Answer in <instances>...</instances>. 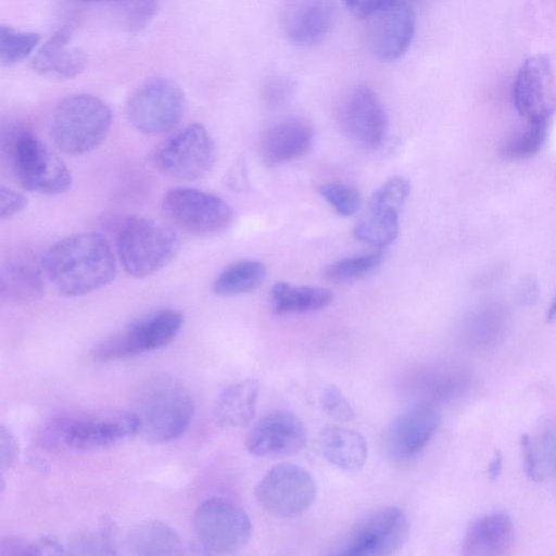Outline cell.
Listing matches in <instances>:
<instances>
[{
  "mask_svg": "<svg viewBox=\"0 0 556 556\" xmlns=\"http://www.w3.org/2000/svg\"><path fill=\"white\" fill-rule=\"evenodd\" d=\"M409 535L405 513L395 506L376 509L363 517L332 548L331 555H390L399 551Z\"/></svg>",
  "mask_w": 556,
  "mask_h": 556,
  "instance_id": "30bf717a",
  "label": "cell"
},
{
  "mask_svg": "<svg viewBox=\"0 0 556 556\" xmlns=\"http://www.w3.org/2000/svg\"><path fill=\"white\" fill-rule=\"evenodd\" d=\"M508 328L504 307L488 305L475 314L468 325L467 340L476 349L488 350L501 342Z\"/></svg>",
  "mask_w": 556,
  "mask_h": 556,
  "instance_id": "4dcf8cb0",
  "label": "cell"
},
{
  "mask_svg": "<svg viewBox=\"0 0 556 556\" xmlns=\"http://www.w3.org/2000/svg\"><path fill=\"white\" fill-rule=\"evenodd\" d=\"M515 529L511 519L494 513L476 519L466 531L462 553L467 556H498L513 547Z\"/></svg>",
  "mask_w": 556,
  "mask_h": 556,
  "instance_id": "603a6c76",
  "label": "cell"
},
{
  "mask_svg": "<svg viewBox=\"0 0 556 556\" xmlns=\"http://www.w3.org/2000/svg\"><path fill=\"white\" fill-rule=\"evenodd\" d=\"M502 454L498 451H495L488 469L489 477L492 480H495L500 476L502 470Z\"/></svg>",
  "mask_w": 556,
  "mask_h": 556,
  "instance_id": "bcb514c9",
  "label": "cell"
},
{
  "mask_svg": "<svg viewBox=\"0 0 556 556\" xmlns=\"http://www.w3.org/2000/svg\"><path fill=\"white\" fill-rule=\"evenodd\" d=\"M43 554L39 540L37 542L20 539L7 538L0 542L1 556H18V555H40Z\"/></svg>",
  "mask_w": 556,
  "mask_h": 556,
  "instance_id": "60d3db41",
  "label": "cell"
},
{
  "mask_svg": "<svg viewBox=\"0 0 556 556\" xmlns=\"http://www.w3.org/2000/svg\"><path fill=\"white\" fill-rule=\"evenodd\" d=\"M552 65L547 55L536 54L521 64L514 81L513 99L517 112L527 121L552 117Z\"/></svg>",
  "mask_w": 556,
  "mask_h": 556,
  "instance_id": "e0dca14e",
  "label": "cell"
},
{
  "mask_svg": "<svg viewBox=\"0 0 556 556\" xmlns=\"http://www.w3.org/2000/svg\"><path fill=\"white\" fill-rule=\"evenodd\" d=\"M193 529L202 548L214 554H232L242 549L252 534L247 513L224 497L208 498L197 507Z\"/></svg>",
  "mask_w": 556,
  "mask_h": 556,
  "instance_id": "8fae6325",
  "label": "cell"
},
{
  "mask_svg": "<svg viewBox=\"0 0 556 556\" xmlns=\"http://www.w3.org/2000/svg\"><path fill=\"white\" fill-rule=\"evenodd\" d=\"M340 122L346 136L364 149L376 150L386 139L384 108L377 93L367 86H357L345 96Z\"/></svg>",
  "mask_w": 556,
  "mask_h": 556,
  "instance_id": "9a60e30c",
  "label": "cell"
},
{
  "mask_svg": "<svg viewBox=\"0 0 556 556\" xmlns=\"http://www.w3.org/2000/svg\"><path fill=\"white\" fill-rule=\"evenodd\" d=\"M179 247V239L169 227L141 216L129 217L117 235L119 262L135 278L148 277L167 266Z\"/></svg>",
  "mask_w": 556,
  "mask_h": 556,
  "instance_id": "8992f818",
  "label": "cell"
},
{
  "mask_svg": "<svg viewBox=\"0 0 556 556\" xmlns=\"http://www.w3.org/2000/svg\"><path fill=\"white\" fill-rule=\"evenodd\" d=\"M126 546L132 555H176L181 553L182 543L177 532L167 523L147 520L129 531Z\"/></svg>",
  "mask_w": 556,
  "mask_h": 556,
  "instance_id": "4316f807",
  "label": "cell"
},
{
  "mask_svg": "<svg viewBox=\"0 0 556 556\" xmlns=\"http://www.w3.org/2000/svg\"><path fill=\"white\" fill-rule=\"evenodd\" d=\"M551 118L528 121V124L507 137L500 147V155L507 161L527 160L543 147Z\"/></svg>",
  "mask_w": 556,
  "mask_h": 556,
  "instance_id": "1f68e13d",
  "label": "cell"
},
{
  "mask_svg": "<svg viewBox=\"0 0 556 556\" xmlns=\"http://www.w3.org/2000/svg\"><path fill=\"white\" fill-rule=\"evenodd\" d=\"M440 414L433 405L415 404L389 425L384 445L390 457L406 460L419 454L435 434Z\"/></svg>",
  "mask_w": 556,
  "mask_h": 556,
  "instance_id": "ac0fdd59",
  "label": "cell"
},
{
  "mask_svg": "<svg viewBox=\"0 0 556 556\" xmlns=\"http://www.w3.org/2000/svg\"><path fill=\"white\" fill-rule=\"evenodd\" d=\"M320 407L331 418L346 422L355 413L345 395L336 386L326 387L319 397Z\"/></svg>",
  "mask_w": 556,
  "mask_h": 556,
  "instance_id": "8d00e7d4",
  "label": "cell"
},
{
  "mask_svg": "<svg viewBox=\"0 0 556 556\" xmlns=\"http://www.w3.org/2000/svg\"><path fill=\"white\" fill-rule=\"evenodd\" d=\"M255 497L269 514L294 518L304 514L316 498V483L303 467L280 463L270 467L255 486Z\"/></svg>",
  "mask_w": 556,
  "mask_h": 556,
  "instance_id": "4fadbf2b",
  "label": "cell"
},
{
  "mask_svg": "<svg viewBox=\"0 0 556 556\" xmlns=\"http://www.w3.org/2000/svg\"><path fill=\"white\" fill-rule=\"evenodd\" d=\"M42 266L47 280L63 296H80L110 283L116 275V260L104 236L81 232L55 242Z\"/></svg>",
  "mask_w": 556,
  "mask_h": 556,
  "instance_id": "6da1fadb",
  "label": "cell"
},
{
  "mask_svg": "<svg viewBox=\"0 0 556 556\" xmlns=\"http://www.w3.org/2000/svg\"><path fill=\"white\" fill-rule=\"evenodd\" d=\"M333 301L329 289L277 282L270 290V309L275 315L317 312Z\"/></svg>",
  "mask_w": 556,
  "mask_h": 556,
  "instance_id": "484cf974",
  "label": "cell"
},
{
  "mask_svg": "<svg viewBox=\"0 0 556 556\" xmlns=\"http://www.w3.org/2000/svg\"><path fill=\"white\" fill-rule=\"evenodd\" d=\"M217 150L207 129L190 124L164 141L153 153L155 167L166 176L180 180H197L215 165Z\"/></svg>",
  "mask_w": 556,
  "mask_h": 556,
  "instance_id": "9c48e42d",
  "label": "cell"
},
{
  "mask_svg": "<svg viewBox=\"0 0 556 556\" xmlns=\"http://www.w3.org/2000/svg\"><path fill=\"white\" fill-rule=\"evenodd\" d=\"M383 261L381 253L344 257L332 262L325 268V277L334 282H348L367 276L376 270Z\"/></svg>",
  "mask_w": 556,
  "mask_h": 556,
  "instance_id": "836d02e7",
  "label": "cell"
},
{
  "mask_svg": "<svg viewBox=\"0 0 556 556\" xmlns=\"http://www.w3.org/2000/svg\"><path fill=\"white\" fill-rule=\"evenodd\" d=\"M266 278L263 263L244 260L227 266L214 280L212 290L219 296H236L257 289Z\"/></svg>",
  "mask_w": 556,
  "mask_h": 556,
  "instance_id": "f546056e",
  "label": "cell"
},
{
  "mask_svg": "<svg viewBox=\"0 0 556 556\" xmlns=\"http://www.w3.org/2000/svg\"><path fill=\"white\" fill-rule=\"evenodd\" d=\"M40 35L35 31L0 26V60L3 66H12L26 59L38 46Z\"/></svg>",
  "mask_w": 556,
  "mask_h": 556,
  "instance_id": "d6a6232c",
  "label": "cell"
},
{
  "mask_svg": "<svg viewBox=\"0 0 556 556\" xmlns=\"http://www.w3.org/2000/svg\"><path fill=\"white\" fill-rule=\"evenodd\" d=\"M165 216L180 230L194 236H211L229 227L230 205L216 194L188 187L169 189L163 198Z\"/></svg>",
  "mask_w": 556,
  "mask_h": 556,
  "instance_id": "7c38bea8",
  "label": "cell"
},
{
  "mask_svg": "<svg viewBox=\"0 0 556 556\" xmlns=\"http://www.w3.org/2000/svg\"><path fill=\"white\" fill-rule=\"evenodd\" d=\"M139 432L134 412L104 410L53 418L41 442L48 448L92 451L112 446Z\"/></svg>",
  "mask_w": 556,
  "mask_h": 556,
  "instance_id": "3957f363",
  "label": "cell"
},
{
  "mask_svg": "<svg viewBox=\"0 0 556 556\" xmlns=\"http://www.w3.org/2000/svg\"><path fill=\"white\" fill-rule=\"evenodd\" d=\"M186 96L175 81L156 77L141 84L129 97L127 117L144 135H162L174 129L186 111Z\"/></svg>",
  "mask_w": 556,
  "mask_h": 556,
  "instance_id": "ba28073f",
  "label": "cell"
},
{
  "mask_svg": "<svg viewBox=\"0 0 556 556\" xmlns=\"http://www.w3.org/2000/svg\"><path fill=\"white\" fill-rule=\"evenodd\" d=\"M5 149L18 184L30 192L54 195L71 188L72 174L62 160L34 132L10 128Z\"/></svg>",
  "mask_w": 556,
  "mask_h": 556,
  "instance_id": "5b68a950",
  "label": "cell"
},
{
  "mask_svg": "<svg viewBox=\"0 0 556 556\" xmlns=\"http://www.w3.org/2000/svg\"><path fill=\"white\" fill-rule=\"evenodd\" d=\"M321 198L341 216L354 215L361 207L362 198L358 190L342 182H327L319 186Z\"/></svg>",
  "mask_w": 556,
  "mask_h": 556,
  "instance_id": "d590c367",
  "label": "cell"
},
{
  "mask_svg": "<svg viewBox=\"0 0 556 556\" xmlns=\"http://www.w3.org/2000/svg\"><path fill=\"white\" fill-rule=\"evenodd\" d=\"M18 453V445L14 434L10 431V429L1 426L0 432V466L1 472L10 469Z\"/></svg>",
  "mask_w": 556,
  "mask_h": 556,
  "instance_id": "7bdbcfd3",
  "label": "cell"
},
{
  "mask_svg": "<svg viewBox=\"0 0 556 556\" xmlns=\"http://www.w3.org/2000/svg\"><path fill=\"white\" fill-rule=\"evenodd\" d=\"M318 446L328 463L344 471H357L367 460V442L353 429L327 427L319 433Z\"/></svg>",
  "mask_w": 556,
  "mask_h": 556,
  "instance_id": "cb8c5ba5",
  "label": "cell"
},
{
  "mask_svg": "<svg viewBox=\"0 0 556 556\" xmlns=\"http://www.w3.org/2000/svg\"><path fill=\"white\" fill-rule=\"evenodd\" d=\"M260 392L256 379L248 378L227 387L216 400L214 417L223 427H243L251 422Z\"/></svg>",
  "mask_w": 556,
  "mask_h": 556,
  "instance_id": "d4e9b609",
  "label": "cell"
},
{
  "mask_svg": "<svg viewBox=\"0 0 556 556\" xmlns=\"http://www.w3.org/2000/svg\"><path fill=\"white\" fill-rule=\"evenodd\" d=\"M157 11V0H126L125 21L130 31L146 28Z\"/></svg>",
  "mask_w": 556,
  "mask_h": 556,
  "instance_id": "f35d334b",
  "label": "cell"
},
{
  "mask_svg": "<svg viewBox=\"0 0 556 556\" xmlns=\"http://www.w3.org/2000/svg\"><path fill=\"white\" fill-rule=\"evenodd\" d=\"M469 382L468 374L456 366H440L421 372L417 380L418 395L421 401L417 404H429L456 396Z\"/></svg>",
  "mask_w": 556,
  "mask_h": 556,
  "instance_id": "f1b7e54d",
  "label": "cell"
},
{
  "mask_svg": "<svg viewBox=\"0 0 556 556\" xmlns=\"http://www.w3.org/2000/svg\"><path fill=\"white\" fill-rule=\"evenodd\" d=\"M346 9L357 17L365 18L387 0H342Z\"/></svg>",
  "mask_w": 556,
  "mask_h": 556,
  "instance_id": "ee69618b",
  "label": "cell"
},
{
  "mask_svg": "<svg viewBox=\"0 0 556 556\" xmlns=\"http://www.w3.org/2000/svg\"><path fill=\"white\" fill-rule=\"evenodd\" d=\"M28 205V199L21 192L7 187L0 188V216L9 219L23 212Z\"/></svg>",
  "mask_w": 556,
  "mask_h": 556,
  "instance_id": "ab89813d",
  "label": "cell"
},
{
  "mask_svg": "<svg viewBox=\"0 0 556 556\" xmlns=\"http://www.w3.org/2000/svg\"><path fill=\"white\" fill-rule=\"evenodd\" d=\"M115 527L104 519L97 533L79 534L68 544L70 554H115Z\"/></svg>",
  "mask_w": 556,
  "mask_h": 556,
  "instance_id": "e575fe53",
  "label": "cell"
},
{
  "mask_svg": "<svg viewBox=\"0 0 556 556\" xmlns=\"http://www.w3.org/2000/svg\"><path fill=\"white\" fill-rule=\"evenodd\" d=\"M184 315L174 308L152 312L101 341L92 357L102 363L135 357L169 344L179 333Z\"/></svg>",
  "mask_w": 556,
  "mask_h": 556,
  "instance_id": "52a82bcc",
  "label": "cell"
},
{
  "mask_svg": "<svg viewBox=\"0 0 556 556\" xmlns=\"http://www.w3.org/2000/svg\"><path fill=\"white\" fill-rule=\"evenodd\" d=\"M295 88L296 85L290 77L271 76L265 81L262 96L267 106L276 109L290 101Z\"/></svg>",
  "mask_w": 556,
  "mask_h": 556,
  "instance_id": "74e56055",
  "label": "cell"
},
{
  "mask_svg": "<svg viewBox=\"0 0 556 556\" xmlns=\"http://www.w3.org/2000/svg\"><path fill=\"white\" fill-rule=\"evenodd\" d=\"M333 0H283L280 23L288 39L299 46L323 41L333 27Z\"/></svg>",
  "mask_w": 556,
  "mask_h": 556,
  "instance_id": "d6986e66",
  "label": "cell"
},
{
  "mask_svg": "<svg viewBox=\"0 0 556 556\" xmlns=\"http://www.w3.org/2000/svg\"><path fill=\"white\" fill-rule=\"evenodd\" d=\"M112 112L101 99L88 93L63 98L50 125L54 146L65 154L80 155L97 149L108 137Z\"/></svg>",
  "mask_w": 556,
  "mask_h": 556,
  "instance_id": "277c9868",
  "label": "cell"
},
{
  "mask_svg": "<svg viewBox=\"0 0 556 556\" xmlns=\"http://www.w3.org/2000/svg\"><path fill=\"white\" fill-rule=\"evenodd\" d=\"M364 21L366 45L378 60H397L410 46L415 34V13L412 3L404 0H387Z\"/></svg>",
  "mask_w": 556,
  "mask_h": 556,
  "instance_id": "5bb4252c",
  "label": "cell"
},
{
  "mask_svg": "<svg viewBox=\"0 0 556 556\" xmlns=\"http://www.w3.org/2000/svg\"><path fill=\"white\" fill-rule=\"evenodd\" d=\"M87 55L72 45V30L64 26L58 29L36 51L31 67L42 76L53 79H71L86 67Z\"/></svg>",
  "mask_w": 556,
  "mask_h": 556,
  "instance_id": "44dd1931",
  "label": "cell"
},
{
  "mask_svg": "<svg viewBox=\"0 0 556 556\" xmlns=\"http://www.w3.org/2000/svg\"><path fill=\"white\" fill-rule=\"evenodd\" d=\"M85 1H102V0H85Z\"/></svg>",
  "mask_w": 556,
  "mask_h": 556,
  "instance_id": "c3c4849f",
  "label": "cell"
},
{
  "mask_svg": "<svg viewBox=\"0 0 556 556\" xmlns=\"http://www.w3.org/2000/svg\"><path fill=\"white\" fill-rule=\"evenodd\" d=\"M314 131L301 118H287L270 126L261 142V155L267 166L296 160L312 149Z\"/></svg>",
  "mask_w": 556,
  "mask_h": 556,
  "instance_id": "7402d4cb",
  "label": "cell"
},
{
  "mask_svg": "<svg viewBox=\"0 0 556 556\" xmlns=\"http://www.w3.org/2000/svg\"><path fill=\"white\" fill-rule=\"evenodd\" d=\"M538 295V286L531 278H525L519 283L518 296L519 300L526 304H531L535 301Z\"/></svg>",
  "mask_w": 556,
  "mask_h": 556,
  "instance_id": "f6af8a7d",
  "label": "cell"
},
{
  "mask_svg": "<svg viewBox=\"0 0 556 556\" xmlns=\"http://www.w3.org/2000/svg\"><path fill=\"white\" fill-rule=\"evenodd\" d=\"M139 432L149 443H166L189 428L194 401L187 387L167 374L150 377L140 388L136 408Z\"/></svg>",
  "mask_w": 556,
  "mask_h": 556,
  "instance_id": "7a4b0ae2",
  "label": "cell"
},
{
  "mask_svg": "<svg viewBox=\"0 0 556 556\" xmlns=\"http://www.w3.org/2000/svg\"><path fill=\"white\" fill-rule=\"evenodd\" d=\"M401 208L371 197L365 215L354 227V237L374 247L391 244L400 230Z\"/></svg>",
  "mask_w": 556,
  "mask_h": 556,
  "instance_id": "83f0119b",
  "label": "cell"
},
{
  "mask_svg": "<svg viewBox=\"0 0 556 556\" xmlns=\"http://www.w3.org/2000/svg\"><path fill=\"white\" fill-rule=\"evenodd\" d=\"M546 320L549 323L556 320V294L554 295L551 305L546 312Z\"/></svg>",
  "mask_w": 556,
  "mask_h": 556,
  "instance_id": "7dc6e473",
  "label": "cell"
},
{
  "mask_svg": "<svg viewBox=\"0 0 556 556\" xmlns=\"http://www.w3.org/2000/svg\"><path fill=\"white\" fill-rule=\"evenodd\" d=\"M45 269L29 253L20 252L9 256L1 266V299L24 304L40 299L46 290Z\"/></svg>",
  "mask_w": 556,
  "mask_h": 556,
  "instance_id": "ffe728a7",
  "label": "cell"
},
{
  "mask_svg": "<svg viewBox=\"0 0 556 556\" xmlns=\"http://www.w3.org/2000/svg\"><path fill=\"white\" fill-rule=\"evenodd\" d=\"M307 432L303 421L288 410H275L263 416L250 430L245 445L257 457L280 458L299 453Z\"/></svg>",
  "mask_w": 556,
  "mask_h": 556,
  "instance_id": "2e32d148",
  "label": "cell"
},
{
  "mask_svg": "<svg viewBox=\"0 0 556 556\" xmlns=\"http://www.w3.org/2000/svg\"><path fill=\"white\" fill-rule=\"evenodd\" d=\"M520 448L523 458V468L529 479L539 481L542 478L540 460L536 451L528 434H522L520 438Z\"/></svg>",
  "mask_w": 556,
  "mask_h": 556,
  "instance_id": "b9f144b4",
  "label": "cell"
}]
</instances>
